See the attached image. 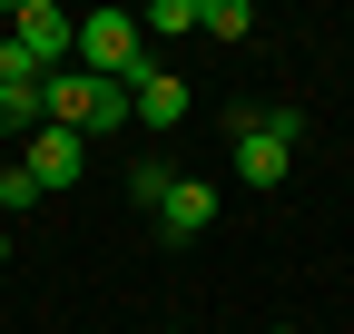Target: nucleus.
Listing matches in <instances>:
<instances>
[{
	"instance_id": "1",
	"label": "nucleus",
	"mask_w": 354,
	"mask_h": 334,
	"mask_svg": "<svg viewBox=\"0 0 354 334\" xmlns=\"http://www.w3.org/2000/svg\"><path fill=\"white\" fill-rule=\"evenodd\" d=\"M39 118H50V128H69V138H109V128H128V118H138V99H128L118 79L50 69V79H39Z\"/></svg>"
},
{
	"instance_id": "2",
	"label": "nucleus",
	"mask_w": 354,
	"mask_h": 334,
	"mask_svg": "<svg viewBox=\"0 0 354 334\" xmlns=\"http://www.w3.org/2000/svg\"><path fill=\"white\" fill-rule=\"evenodd\" d=\"M69 59H79L88 79H118V89H138V79L158 69V59H148V30H138V10H88Z\"/></svg>"
},
{
	"instance_id": "3",
	"label": "nucleus",
	"mask_w": 354,
	"mask_h": 334,
	"mask_svg": "<svg viewBox=\"0 0 354 334\" xmlns=\"http://www.w3.org/2000/svg\"><path fill=\"white\" fill-rule=\"evenodd\" d=\"M10 39H20L39 69H59V59L79 50V20L59 10V0H20V10H10Z\"/></svg>"
},
{
	"instance_id": "4",
	"label": "nucleus",
	"mask_w": 354,
	"mask_h": 334,
	"mask_svg": "<svg viewBox=\"0 0 354 334\" xmlns=\"http://www.w3.org/2000/svg\"><path fill=\"white\" fill-rule=\"evenodd\" d=\"M20 167H30L39 187H79V177H88V138H69V128H50V118H39V128L20 138Z\"/></svg>"
},
{
	"instance_id": "5",
	"label": "nucleus",
	"mask_w": 354,
	"mask_h": 334,
	"mask_svg": "<svg viewBox=\"0 0 354 334\" xmlns=\"http://www.w3.org/2000/svg\"><path fill=\"white\" fill-rule=\"evenodd\" d=\"M286 167H295V148L266 128V118H246V128H236V177L246 187H286Z\"/></svg>"
},
{
	"instance_id": "6",
	"label": "nucleus",
	"mask_w": 354,
	"mask_h": 334,
	"mask_svg": "<svg viewBox=\"0 0 354 334\" xmlns=\"http://www.w3.org/2000/svg\"><path fill=\"white\" fill-rule=\"evenodd\" d=\"M158 226H167L177 246H187V236H207V226H216V187H197V177H177V187H167V206H158Z\"/></svg>"
},
{
	"instance_id": "7",
	"label": "nucleus",
	"mask_w": 354,
	"mask_h": 334,
	"mask_svg": "<svg viewBox=\"0 0 354 334\" xmlns=\"http://www.w3.org/2000/svg\"><path fill=\"white\" fill-rule=\"evenodd\" d=\"M128 99H138V128H177V118H187V79H177V69H148Z\"/></svg>"
},
{
	"instance_id": "8",
	"label": "nucleus",
	"mask_w": 354,
	"mask_h": 334,
	"mask_svg": "<svg viewBox=\"0 0 354 334\" xmlns=\"http://www.w3.org/2000/svg\"><path fill=\"white\" fill-rule=\"evenodd\" d=\"M197 30H207V39H246L256 10H246V0H197Z\"/></svg>"
},
{
	"instance_id": "9",
	"label": "nucleus",
	"mask_w": 354,
	"mask_h": 334,
	"mask_svg": "<svg viewBox=\"0 0 354 334\" xmlns=\"http://www.w3.org/2000/svg\"><path fill=\"white\" fill-rule=\"evenodd\" d=\"M39 197H50V187H39V177H30V167H20V157H10V167H0V217H30V206H39Z\"/></svg>"
},
{
	"instance_id": "10",
	"label": "nucleus",
	"mask_w": 354,
	"mask_h": 334,
	"mask_svg": "<svg viewBox=\"0 0 354 334\" xmlns=\"http://www.w3.org/2000/svg\"><path fill=\"white\" fill-rule=\"evenodd\" d=\"M39 128V89H0V138H30Z\"/></svg>"
},
{
	"instance_id": "11",
	"label": "nucleus",
	"mask_w": 354,
	"mask_h": 334,
	"mask_svg": "<svg viewBox=\"0 0 354 334\" xmlns=\"http://www.w3.org/2000/svg\"><path fill=\"white\" fill-rule=\"evenodd\" d=\"M138 30H148V39H167V30H197V0H148V10H138Z\"/></svg>"
},
{
	"instance_id": "12",
	"label": "nucleus",
	"mask_w": 354,
	"mask_h": 334,
	"mask_svg": "<svg viewBox=\"0 0 354 334\" xmlns=\"http://www.w3.org/2000/svg\"><path fill=\"white\" fill-rule=\"evenodd\" d=\"M167 187H177V177H167V167H128V197H138V206H148V217H158V206H167Z\"/></svg>"
},
{
	"instance_id": "13",
	"label": "nucleus",
	"mask_w": 354,
	"mask_h": 334,
	"mask_svg": "<svg viewBox=\"0 0 354 334\" xmlns=\"http://www.w3.org/2000/svg\"><path fill=\"white\" fill-rule=\"evenodd\" d=\"M0 266H10V236H0Z\"/></svg>"
},
{
	"instance_id": "14",
	"label": "nucleus",
	"mask_w": 354,
	"mask_h": 334,
	"mask_svg": "<svg viewBox=\"0 0 354 334\" xmlns=\"http://www.w3.org/2000/svg\"><path fill=\"white\" fill-rule=\"evenodd\" d=\"M266 334H295V324H266Z\"/></svg>"
},
{
	"instance_id": "15",
	"label": "nucleus",
	"mask_w": 354,
	"mask_h": 334,
	"mask_svg": "<svg viewBox=\"0 0 354 334\" xmlns=\"http://www.w3.org/2000/svg\"><path fill=\"white\" fill-rule=\"evenodd\" d=\"M167 334H187V324H167Z\"/></svg>"
}]
</instances>
